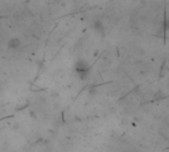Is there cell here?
Returning <instances> with one entry per match:
<instances>
[{"label":"cell","instance_id":"cell-1","mask_svg":"<svg viewBox=\"0 0 169 152\" xmlns=\"http://www.w3.org/2000/svg\"><path fill=\"white\" fill-rule=\"evenodd\" d=\"M74 70L76 71L81 78H84L86 77L87 75L89 74V71H90V66L89 64L87 63L85 60L83 59H79L75 62V65H74Z\"/></svg>","mask_w":169,"mask_h":152},{"label":"cell","instance_id":"cell-2","mask_svg":"<svg viewBox=\"0 0 169 152\" xmlns=\"http://www.w3.org/2000/svg\"><path fill=\"white\" fill-rule=\"evenodd\" d=\"M20 45H21V40L18 39V38H12V39H10L8 42V47L12 48V50L18 48Z\"/></svg>","mask_w":169,"mask_h":152},{"label":"cell","instance_id":"cell-3","mask_svg":"<svg viewBox=\"0 0 169 152\" xmlns=\"http://www.w3.org/2000/svg\"><path fill=\"white\" fill-rule=\"evenodd\" d=\"M94 28H95V30H96L98 33H99V34H101V35L104 34L105 28H104V26H103L102 22H101L100 20L95 21V23H94Z\"/></svg>","mask_w":169,"mask_h":152}]
</instances>
